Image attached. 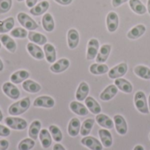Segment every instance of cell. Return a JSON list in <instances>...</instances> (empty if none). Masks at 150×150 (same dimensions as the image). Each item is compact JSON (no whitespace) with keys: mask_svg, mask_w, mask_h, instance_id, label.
<instances>
[{"mask_svg":"<svg viewBox=\"0 0 150 150\" xmlns=\"http://www.w3.org/2000/svg\"><path fill=\"white\" fill-rule=\"evenodd\" d=\"M31 105V100L29 98H24L21 100H18L12 105H10L8 109L9 114L12 116H18L21 115L24 112H25Z\"/></svg>","mask_w":150,"mask_h":150,"instance_id":"obj_1","label":"cell"},{"mask_svg":"<svg viewBox=\"0 0 150 150\" xmlns=\"http://www.w3.org/2000/svg\"><path fill=\"white\" fill-rule=\"evenodd\" d=\"M134 105L136 109L143 114L149 113V108L148 105L147 97L145 93L142 91H139L134 95Z\"/></svg>","mask_w":150,"mask_h":150,"instance_id":"obj_2","label":"cell"},{"mask_svg":"<svg viewBox=\"0 0 150 150\" xmlns=\"http://www.w3.org/2000/svg\"><path fill=\"white\" fill-rule=\"evenodd\" d=\"M17 18H18V23L25 29H26V30L33 31V30H35V29H37L39 27L38 24L30 16H28L25 12H19V13H18Z\"/></svg>","mask_w":150,"mask_h":150,"instance_id":"obj_3","label":"cell"},{"mask_svg":"<svg viewBox=\"0 0 150 150\" xmlns=\"http://www.w3.org/2000/svg\"><path fill=\"white\" fill-rule=\"evenodd\" d=\"M4 122L7 127L13 130H19L22 131L27 127V122L25 120L22 118H18V117H7L4 120Z\"/></svg>","mask_w":150,"mask_h":150,"instance_id":"obj_4","label":"cell"},{"mask_svg":"<svg viewBox=\"0 0 150 150\" xmlns=\"http://www.w3.org/2000/svg\"><path fill=\"white\" fill-rule=\"evenodd\" d=\"M128 69V66L126 62H121L118 65H116L115 67H113L112 69H111L108 71V76L111 79H117V78H120L123 77Z\"/></svg>","mask_w":150,"mask_h":150,"instance_id":"obj_5","label":"cell"},{"mask_svg":"<svg viewBox=\"0 0 150 150\" xmlns=\"http://www.w3.org/2000/svg\"><path fill=\"white\" fill-rule=\"evenodd\" d=\"M2 90H3V92L8 98H10L11 99L17 100L20 97V91H19V90L12 83H10V82L4 83L3 84V86H2Z\"/></svg>","mask_w":150,"mask_h":150,"instance_id":"obj_6","label":"cell"},{"mask_svg":"<svg viewBox=\"0 0 150 150\" xmlns=\"http://www.w3.org/2000/svg\"><path fill=\"white\" fill-rule=\"evenodd\" d=\"M99 41L98 39L96 38H91L87 45V60L89 61H92L94 59H96L98 53L99 51Z\"/></svg>","mask_w":150,"mask_h":150,"instance_id":"obj_7","label":"cell"},{"mask_svg":"<svg viewBox=\"0 0 150 150\" xmlns=\"http://www.w3.org/2000/svg\"><path fill=\"white\" fill-rule=\"evenodd\" d=\"M120 25V18L119 15L115 11H110L108 12L106 16V27L108 32L114 33L117 31Z\"/></svg>","mask_w":150,"mask_h":150,"instance_id":"obj_8","label":"cell"},{"mask_svg":"<svg viewBox=\"0 0 150 150\" xmlns=\"http://www.w3.org/2000/svg\"><path fill=\"white\" fill-rule=\"evenodd\" d=\"M81 143L91 150H103V144L92 136H84L81 140Z\"/></svg>","mask_w":150,"mask_h":150,"instance_id":"obj_9","label":"cell"},{"mask_svg":"<svg viewBox=\"0 0 150 150\" xmlns=\"http://www.w3.org/2000/svg\"><path fill=\"white\" fill-rule=\"evenodd\" d=\"M67 40H68V46L70 49L76 48L80 41V35L78 31L75 28L69 29L67 33Z\"/></svg>","mask_w":150,"mask_h":150,"instance_id":"obj_10","label":"cell"},{"mask_svg":"<svg viewBox=\"0 0 150 150\" xmlns=\"http://www.w3.org/2000/svg\"><path fill=\"white\" fill-rule=\"evenodd\" d=\"M55 105V101L53 98L49 96H40L38 97L33 101L34 107H43V108H53Z\"/></svg>","mask_w":150,"mask_h":150,"instance_id":"obj_11","label":"cell"},{"mask_svg":"<svg viewBox=\"0 0 150 150\" xmlns=\"http://www.w3.org/2000/svg\"><path fill=\"white\" fill-rule=\"evenodd\" d=\"M113 121L115 124L116 130L119 134L120 135H125L127 133L128 127H127V123L125 120V118L122 115L117 114L113 118Z\"/></svg>","mask_w":150,"mask_h":150,"instance_id":"obj_12","label":"cell"},{"mask_svg":"<svg viewBox=\"0 0 150 150\" xmlns=\"http://www.w3.org/2000/svg\"><path fill=\"white\" fill-rule=\"evenodd\" d=\"M69 65H70V62L67 58H62V59L58 60L57 62H54L50 66V70L56 74L62 73V72L65 71L66 69H68Z\"/></svg>","mask_w":150,"mask_h":150,"instance_id":"obj_13","label":"cell"},{"mask_svg":"<svg viewBox=\"0 0 150 150\" xmlns=\"http://www.w3.org/2000/svg\"><path fill=\"white\" fill-rule=\"evenodd\" d=\"M112 51V46L110 44H104L103 46H101V47L99 48V51L98 53V55L96 57V62L98 63H105L110 54Z\"/></svg>","mask_w":150,"mask_h":150,"instance_id":"obj_14","label":"cell"},{"mask_svg":"<svg viewBox=\"0 0 150 150\" xmlns=\"http://www.w3.org/2000/svg\"><path fill=\"white\" fill-rule=\"evenodd\" d=\"M26 49H27L28 53L36 60H42L45 56L44 51L35 43L29 42L26 45Z\"/></svg>","mask_w":150,"mask_h":150,"instance_id":"obj_15","label":"cell"},{"mask_svg":"<svg viewBox=\"0 0 150 150\" xmlns=\"http://www.w3.org/2000/svg\"><path fill=\"white\" fill-rule=\"evenodd\" d=\"M118 88L115 84H110L108 85L99 95V98L103 101H109L112 99L118 93Z\"/></svg>","mask_w":150,"mask_h":150,"instance_id":"obj_16","label":"cell"},{"mask_svg":"<svg viewBox=\"0 0 150 150\" xmlns=\"http://www.w3.org/2000/svg\"><path fill=\"white\" fill-rule=\"evenodd\" d=\"M146 30L147 29L144 25L139 24V25H136L135 26H134L132 29H130L129 32L127 33V36L130 40H137L146 33Z\"/></svg>","mask_w":150,"mask_h":150,"instance_id":"obj_17","label":"cell"},{"mask_svg":"<svg viewBox=\"0 0 150 150\" xmlns=\"http://www.w3.org/2000/svg\"><path fill=\"white\" fill-rule=\"evenodd\" d=\"M96 121L100 127L105 129H112L114 127V121L105 114H102V113L97 114Z\"/></svg>","mask_w":150,"mask_h":150,"instance_id":"obj_18","label":"cell"},{"mask_svg":"<svg viewBox=\"0 0 150 150\" xmlns=\"http://www.w3.org/2000/svg\"><path fill=\"white\" fill-rule=\"evenodd\" d=\"M0 41H1V44H3L4 47L11 53H14L16 51L17 44H16L15 40L11 36L2 33L0 35Z\"/></svg>","mask_w":150,"mask_h":150,"instance_id":"obj_19","label":"cell"},{"mask_svg":"<svg viewBox=\"0 0 150 150\" xmlns=\"http://www.w3.org/2000/svg\"><path fill=\"white\" fill-rule=\"evenodd\" d=\"M90 92L89 84L86 82H81L78 85V88L76 92V98L78 101H83L88 97Z\"/></svg>","mask_w":150,"mask_h":150,"instance_id":"obj_20","label":"cell"},{"mask_svg":"<svg viewBox=\"0 0 150 150\" xmlns=\"http://www.w3.org/2000/svg\"><path fill=\"white\" fill-rule=\"evenodd\" d=\"M41 24H42V27L44 28V30L48 33H51L54 30L55 24H54V20L51 13L47 12L43 15L42 19H41Z\"/></svg>","mask_w":150,"mask_h":150,"instance_id":"obj_21","label":"cell"},{"mask_svg":"<svg viewBox=\"0 0 150 150\" xmlns=\"http://www.w3.org/2000/svg\"><path fill=\"white\" fill-rule=\"evenodd\" d=\"M49 8V3L47 0L40 2L38 4H35L33 8L30 9V13L33 16H40L45 14Z\"/></svg>","mask_w":150,"mask_h":150,"instance_id":"obj_22","label":"cell"},{"mask_svg":"<svg viewBox=\"0 0 150 150\" xmlns=\"http://www.w3.org/2000/svg\"><path fill=\"white\" fill-rule=\"evenodd\" d=\"M43 51L45 54V57L47 62L49 63H54L55 62L56 60V50L55 47L50 44V43H46L43 47Z\"/></svg>","mask_w":150,"mask_h":150,"instance_id":"obj_23","label":"cell"},{"mask_svg":"<svg viewBox=\"0 0 150 150\" xmlns=\"http://www.w3.org/2000/svg\"><path fill=\"white\" fill-rule=\"evenodd\" d=\"M81 129V122L77 118H72L68 126V133L71 137H76Z\"/></svg>","mask_w":150,"mask_h":150,"instance_id":"obj_24","label":"cell"},{"mask_svg":"<svg viewBox=\"0 0 150 150\" xmlns=\"http://www.w3.org/2000/svg\"><path fill=\"white\" fill-rule=\"evenodd\" d=\"M29 76H30V74H29L28 71L24 70V69H21V70H18V71L14 72L11 76L10 79H11V81L12 83L18 84L20 83H23L26 79H28Z\"/></svg>","mask_w":150,"mask_h":150,"instance_id":"obj_25","label":"cell"},{"mask_svg":"<svg viewBox=\"0 0 150 150\" xmlns=\"http://www.w3.org/2000/svg\"><path fill=\"white\" fill-rule=\"evenodd\" d=\"M69 108L74 113L79 116H86L89 113L88 108L78 101H72L69 104Z\"/></svg>","mask_w":150,"mask_h":150,"instance_id":"obj_26","label":"cell"},{"mask_svg":"<svg viewBox=\"0 0 150 150\" xmlns=\"http://www.w3.org/2000/svg\"><path fill=\"white\" fill-rule=\"evenodd\" d=\"M98 135L105 148H111L112 146V134L108 131V129H99Z\"/></svg>","mask_w":150,"mask_h":150,"instance_id":"obj_27","label":"cell"},{"mask_svg":"<svg viewBox=\"0 0 150 150\" xmlns=\"http://www.w3.org/2000/svg\"><path fill=\"white\" fill-rule=\"evenodd\" d=\"M114 84L117 86V88L119 90H120L121 91H123L125 93H131L134 90L133 84L129 81H127V79H124L122 77L115 79Z\"/></svg>","mask_w":150,"mask_h":150,"instance_id":"obj_28","label":"cell"},{"mask_svg":"<svg viewBox=\"0 0 150 150\" xmlns=\"http://www.w3.org/2000/svg\"><path fill=\"white\" fill-rule=\"evenodd\" d=\"M85 102V105L87 106L88 110L93 113V114H99L101 112V106L98 103V101L92 98V97H87L84 100Z\"/></svg>","mask_w":150,"mask_h":150,"instance_id":"obj_29","label":"cell"},{"mask_svg":"<svg viewBox=\"0 0 150 150\" xmlns=\"http://www.w3.org/2000/svg\"><path fill=\"white\" fill-rule=\"evenodd\" d=\"M129 6L134 13L139 15H144L148 11L147 7L141 0H129Z\"/></svg>","mask_w":150,"mask_h":150,"instance_id":"obj_30","label":"cell"},{"mask_svg":"<svg viewBox=\"0 0 150 150\" xmlns=\"http://www.w3.org/2000/svg\"><path fill=\"white\" fill-rule=\"evenodd\" d=\"M39 138L43 149H47L52 145V136L47 129H41L39 134Z\"/></svg>","mask_w":150,"mask_h":150,"instance_id":"obj_31","label":"cell"},{"mask_svg":"<svg viewBox=\"0 0 150 150\" xmlns=\"http://www.w3.org/2000/svg\"><path fill=\"white\" fill-rule=\"evenodd\" d=\"M28 40L31 42L38 45H45L47 41V39L44 34L34 31H30L28 33Z\"/></svg>","mask_w":150,"mask_h":150,"instance_id":"obj_32","label":"cell"},{"mask_svg":"<svg viewBox=\"0 0 150 150\" xmlns=\"http://www.w3.org/2000/svg\"><path fill=\"white\" fill-rule=\"evenodd\" d=\"M22 87L25 91L29 93H38L41 90V86L38 83L29 79H26L23 82Z\"/></svg>","mask_w":150,"mask_h":150,"instance_id":"obj_33","label":"cell"},{"mask_svg":"<svg viewBox=\"0 0 150 150\" xmlns=\"http://www.w3.org/2000/svg\"><path fill=\"white\" fill-rule=\"evenodd\" d=\"M109 71L108 66L105 63H93L90 66V72L92 75L99 76V75H105Z\"/></svg>","mask_w":150,"mask_h":150,"instance_id":"obj_34","label":"cell"},{"mask_svg":"<svg viewBox=\"0 0 150 150\" xmlns=\"http://www.w3.org/2000/svg\"><path fill=\"white\" fill-rule=\"evenodd\" d=\"M41 130V123L39 120H34L31 123L28 130V135L33 140L36 141L39 137L40 132Z\"/></svg>","mask_w":150,"mask_h":150,"instance_id":"obj_35","label":"cell"},{"mask_svg":"<svg viewBox=\"0 0 150 150\" xmlns=\"http://www.w3.org/2000/svg\"><path fill=\"white\" fill-rule=\"evenodd\" d=\"M14 18L12 17H9L4 20H0V33H6L11 31L14 27Z\"/></svg>","mask_w":150,"mask_h":150,"instance_id":"obj_36","label":"cell"},{"mask_svg":"<svg viewBox=\"0 0 150 150\" xmlns=\"http://www.w3.org/2000/svg\"><path fill=\"white\" fill-rule=\"evenodd\" d=\"M134 74L140 78L149 80L150 79V68L144 65H138L134 69Z\"/></svg>","mask_w":150,"mask_h":150,"instance_id":"obj_37","label":"cell"},{"mask_svg":"<svg viewBox=\"0 0 150 150\" xmlns=\"http://www.w3.org/2000/svg\"><path fill=\"white\" fill-rule=\"evenodd\" d=\"M95 120L93 119H87L83 121V123L81 126L80 129V134L83 136H87L91 134V129L94 126Z\"/></svg>","mask_w":150,"mask_h":150,"instance_id":"obj_38","label":"cell"},{"mask_svg":"<svg viewBox=\"0 0 150 150\" xmlns=\"http://www.w3.org/2000/svg\"><path fill=\"white\" fill-rule=\"evenodd\" d=\"M35 146V141L32 138H25L22 140L18 145V150H31L33 149Z\"/></svg>","mask_w":150,"mask_h":150,"instance_id":"obj_39","label":"cell"},{"mask_svg":"<svg viewBox=\"0 0 150 150\" xmlns=\"http://www.w3.org/2000/svg\"><path fill=\"white\" fill-rule=\"evenodd\" d=\"M48 131L52 136V138L56 142H60L62 140V133L61 131V129L54 125H51L48 128Z\"/></svg>","mask_w":150,"mask_h":150,"instance_id":"obj_40","label":"cell"},{"mask_svg":"<svg viewBox=\"0 0 150 150\" xmlns=\"http://www.w3.org/2000/svg\"><path fill=\"white\" fill-rule=\"evenodd\" d=\"M27 35H28V33H27L26 29L22 28V27H16L11 31V36H12L14 38L24 39V38H26Z\"/></svg>","mask_w":150,"mask_h":150,"instance_id":"obj_41","label":"cell"},{"mask_svg":"<svg viewBox=\"0 0 150 150\" xmlns=\"http://www.w3.org/2000/svg\"><path fill=\"white\" fill-rule=\"evenodd\" d=\"M12 5V0H0V14L8 12Z\"/></svg>","mask_w":150,"mask_h":150,"instance_id":"obj_42","label":"cell"},{"mask_svg":"<svg viewBox=\"0 0 150 150\" xmlns=\"http://www.w3.org/2000/svg\"><path fill=\"white\" fill-rule=\"evenodd\" d=\"M10 134H11V130L6 127L0 125V136L1 137H7Z\"/></svg>","mask_w":150,"mask_h":150,"instance_id":"obj_43","label":"cell"},{"mask_svg":"<svg viewBox=\"0 0 150 150\" xmlns=\"http://www.w3.org/2000/svg\"><path fill=\"white\" fill-rule=\"evenodd\" d=\"M9 148V142L6 140H0V150H7Z\"/></svg>","mask_w":150,"mask_h":150,"instance_id":"obj_44","label":"cell"},{"mask_svg":"<svg viewBox=\"0 0 150 150\" xmlns=\"http://www.w3.org/2000/svg\"><path fill=\"white\" fill-rule=\"evenodd\" d=\"M127 1H129V0H112V4L113 7L116 8V7L120 6V5L123 4L127 3Z\"/></svg>","mask_w":150,"mask_h":150,"instance_id":"obj_45","label":"cell"},{"mask_svg":"<svg viewBox=\"0 0 150 150\" xmlns=\"http://www.w3.org/2000/svg\"><path fill=\"white\" fill-rule=\"evenodd\" d=\"M54 1L61 5H69L74 0H54Z\"/></svg>","mask_w":150,"mask_h":150,"instance_id":"obj_46","label":"cell"},{"mask_svg":"<svg viewBox=\"0 0 150 150\" xmlns=\"http://www.w3.org/2000/svg\"><path fill=\"white\" fill-rule=\"evenodd\" d=\"M37 2H38V0H25V4L27 7H29L31 9L37 4Z\"/></svg>","mask_w":150,"mask_h":150,"instance_id":"obj_47","label":"cell"},{"mask_svg":"<svg viewBox=\"0 0 150 150\" xmlns=\"http://www.w3.org/2000/svg\"><path fill=\"white\" fill-rule=\"evenodd\" d=\"M53 150H66V149H65V148H64L62 144H60V143H56V144H54V148H53Z\"/></svg>","mask_w":150,"mask_h":150,"instance_id":"obj_48","label":"cell"},{"mask_svg":"<svg viewBox=\"0 0 150 150\" xmlns=\"http://www.w3.org/2000/svg\"><path fill=\"white\" fill-rule=\"evenodd\" d=\"M134 150H144V148H143L142 145H136V146L134 147Z\"/></svg>","mask_w":150,"mask_h":150,"instance_id":"obj_49","label":"cell"},{"mask_svg":"<svg viewBox=\"0 0 150 150\" xmlns=\"http://www.w3.org/2000/svg\"><path fill=\"white\" fill-rule=\"evenodd\" d=\"M3 69H4V63H3V61L0 58V72L3 71Z\"/></svg>","mask_w":150,"mask_h":150,"instance_id":"obj_50","label":"cell"},{"mask_svg":"<svg viewBox=\"0 0 150 150\" xmlns=\"http://www.w3.org/2000/svg\"><path fill=\"white\" fill-rule=\"evenodd\" d=\"M148 12L150 14V0H148V6H147Z\"/></svg>","mask_w":150,"mask_h":150,"instance_id":"obj_51","label":"cell"},{"mask_svg":"<svg viewBox=\"0 0 150 150\" xmlns=\"http://www.w3.org/2000/svg\"><path fill=\"white\" fill-rule=\"evenodd\" d=\"M3 120V113H2V111H1V109H0V122Z\"/></svg>","mask_w":150,"mask_h":150,"instance_id":"obj_52","label":"cell"},{"mask_svg":"<svg viewBox=\"0 0 150 150\" xmlns=\"http://www.w3.org/2000/svg\"><path fill=\"white\" fill-rule=\"evenodd\" d=\"M149 112H150V95H149Z\"/></svg>","mask_w":150,"mask_h":150,"instance_id":"obj_53","label":"cell"},{"mask_svg":"<svg viewBox=\"0 0 150 150\" xmlns=\"http://www.w3.org/2000/svg\"><path fill=\"white\" fill-rule=\"evenodd\" d=\"M17 1H18V2H23L24 0H17Z\"/></svg>","mask_w":150,"mask_h":150,"instance_id":"obj_54","label":"cell"},{"mask_svg":"<svg viewBox=\"0 0 150 150\" xmlns=\"http://www.w3.org/2000/svg\"><path fill=\"white\" fill-rule=\"evenodd\" d=\"M1 45H2V44H1V41H0V48H1Z\"/></svg>","mask_w":150,"mask_h":150,"instance_id":"obj_55","label":"cell"},{"mask_svg":"<svg viewBox=\"0 0 150 150\" xmlns=\"http://www.w3.org/2000/svg\"><path fill=\"white\" fill-rule=\"evenodd\" d=\"M149 139H150V134H149Z\"/></svg>","mask_w":150,"mask_h":150,"instance_id":"obj_56","label":"cell"}]
</instances>
